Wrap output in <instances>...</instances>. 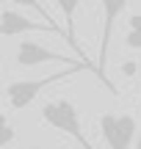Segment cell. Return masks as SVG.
Segmentation results:
<instances>
[{"label":"cell","mask_w":141,"mask_h":149,"mask_svg":"<svg viewBox=\"0 0 141 149\" xmlns=\"http://www.w3.org/2000/svg\"><path fill=\"white\" fill-rule=\"evenodd\" d=\"M14 141H17V127L8 122L6 113H0V149H6L8 144H14Z\"/></svg>","instance_id":"obj_9"},{"label":"cell","mask_w":141,"mask_h":149,"mask_svg":"<svg viewBox=\"0 0 141 149\" xmlns=\"http://www.w3.org/2000/svg\"><path fill=\"white\" fill-rule=\"evenodd\" d=\"M122 72H125V74H127V77H133V74H136V72H138V64H136V61H127V64H125V66H122Z\"/></svg>","instance_id":"obj_11"},{"label":"cell","mask_w":141,"mask_h":149,"mask_svg":"<svg viewBox=\"0 0 141 149\" xmlns=\"http://www.w3.org/2000/svg\"><path fill=\"white\" fill-rule=\"evenodd\" d=\"M100 133L108 149H130L138 138V124L130 113H103Z\"/></svg>","instance_id":"obj_5"},{"label":"cell","mask_w":141,"mask_h":149,"mask_svg":"<svg viewBox=\"0 0 141 149\" xmlns=\"http://www.w3.org/2000/svg\"><path fill=\"white\" fill-rule=\"evenodd\" d=\"M130 0H100V8H103V31H100V61H97V77L100 83L108 91H116L114 83L105 74V64H108V50H111V36H114V25L122 17V11L127 8Z\"/></svg>","instance_id":"obj_4"},{"label":"cell","mask_w":141,"mask_h":149,"mask_svg":"<svg viewBox=\"0 0 141 149\" xmlns=\"http://www.w3.org/2000/svg\"><path fill=\"white\" fill-rule=\"evenodd\" d=\"M125 44L130 50H141V14H130V31L125 36Z\"/></svg>","instance_id":"obj_8"},{"label":"cell","mask_w":141,"mask_h":149,"mask_svg":"<svg viewBox=\"0 0 141 149\" xmlns=\"http://www.w3.org/2000/svg\"><path fill=\"white\" fill-rule=\"evenodd\" d=\"M14 61H17V66H25V69H31V66H42V64L89 66V69L97 74V66H94L91 61L72 58V55H64V53H53V50H47L44 44H39V42H20V47H17V53H14Z\"/></svg>","instance_id":"obj_2"},{"label":"cell","mask_w":141,"mask_h":149,"mask_svg":"<svg viewBox=\"0 0 141 149\" xmlns=\"http://www.w3.org/2000/svg\"><path fill=\"white\" fill-rule=\"evenodd\" d=\"M42 119H44V124H50V127H55V130H61V133H66L69 138H75L83 149H94L91 144H89V138L83 135L80 111H77L69 100H50V102H44Z\"/></svg>","instance_id":"obj_1"},{"label":"cell","mask_w":141,"mask_h":149,"mask_svg":"<svg viewBox=\"0 0 141 149\" xmlns=\"http://www.w3.org/2000/svg\"><path fill=\"white\" fill-rule=\"evenodd\" d=\"M83 69H89V66H66V69H61L55 74H47V77H39V80H17V83H8L6 86V100H8V105L14 108V111H22V108H28L39 94H42V88L64 80L66 74L83 72Z\"/></svg>","instance_id":"obj_3"},{"label":"cell","mask_w":141,"mask_h":149,"mask_svg":"<svg viewBox=\"0 0 141 149\" xmlns=\"http://www.w3.org/2000/svg\"><path fill=\"white\" fill-rule=\"evenodd\" d=\"M3 3H11V6H25V8H33V11H39V14H42V19H44V22L55 25V22H53V17L47 14V8H44V6L39 3V0H3Z\"/></svg>","instance_id":"obj_10"},{"label":"cell","mask_w":141,"mask_h":149,"mask_svg":"<svg viewBox=\"0 0 141 149\" xmlns=\"http://www.w3.org/2000/svg\"><path fill=\"white\" fill-rule=\"evenodd\" d=\"M55 6L61 8V14H64V33H66V42H69V47L77 50V39H75V11L77 6H80V0H55ZM77 55H83L80 50H77ZM86 58V55H83Z\"/></svg>","instance_id":"obj_7"},{"label":"cell","mask_w":141,"mask_h":149,"mask_svg":"<svg viewBox=\"0 0 141 149\" xmlns=\"http://www.w3.org/2000/svg\"><path fill=\"white\" fill-rule=\"evenodd\" d=\"M136 149H141V135H138V138H136Z\"/></svg>","instance_id":"obj_12"},{"label":"cell","mask_w":141,"mask_h":149,"mask_svg":"<svg viewBox=\"0 0 141 149\" xmlns=\"http://www.w3.org/2000/svg\"><path fill=\"white\" fill-rule=\"evenodd\" d=\"M31 149H39V146H31Z\"/></svg>","instance_id":"obj_13"},{"label":"cell","mask_w":141,"mask_h":149,"mask_svg":"<svg viewBox=\"0 0 141 149\" xmlns=\"http://www.w3.org/2000/svg\"><path fill=\"white\" fill-rule=\"evenodd\" d=\"M22 33H55L58 36L64 31L58 25H50V22H36L14 8H3L0 11V36H22Z\"/></svg>","instance_id":"obj_6"}]
</instances>
